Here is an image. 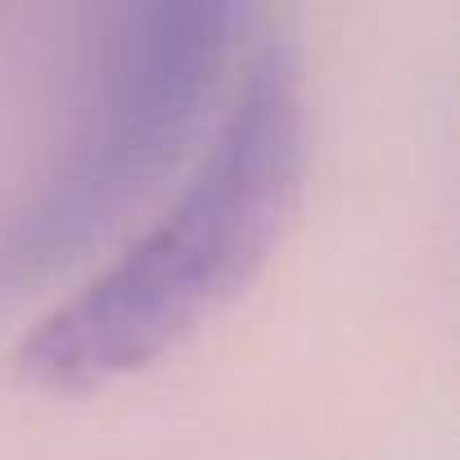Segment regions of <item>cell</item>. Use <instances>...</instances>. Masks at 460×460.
I'll use <instances>...</instances> for the list:
<instances>
[{"mask_svg": "<svg viewBox=\"0 0 460 460\" xmlns=\"http://www.w3.org/2000/svg\"><path fill=\"white\" fill-rule=\"evenodd\" d=\"M307 172V86L289 46L262 50L158 226L19 343L50 393L109 388L217 316L271 258Z\"/></svg>", "mask_w": 460, "mask_h": 460, "instance_id": "cell-1", "label": "cell"}, {"mask_svg": "<svg viewBox=\"0 0 460 460\" xmlns=\"http://www.w3.org/2000/svg\"><path fill=\"white\" fill-rule=\"evenodd\" d=\"M249 14L221 0L122 10L73 136L0 221V294L77 262L194 136Z\"/></svg>", "mask_w": 460, "mask_h": 460, "instance_id": "cell-2", "label": "cell"}]
</instances>
